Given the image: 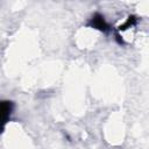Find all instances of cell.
<instances>
[{
	"label": "cell",
	"instance_id": "obj_3",
	"mask_svg": "<svg viewBox=\"0 0 149 149\" xmlns=\"http://www.w3.org/2000/svg\"><path fill=\"white\" fill-rule=\"evenodd\" d=\"M136 23V17L135 16H129L128 19H127V21L125 22V24H122V26H120V30H126L127 28H129V27H132V26H134Z\"/></svg>",
	"mask_w": 149,
	"mask_h": 149
},
{
	"label": "cell",
	"instance_id": "obj_1",
	"mask_svg": "<svg viewBox=\"0 0 149 149\" xmlns=\"http://www.w3.org/2000/svg\"><path fill=\"white\" fill-rule=\"evenodd\" d=\"M13 112V102L8 100L0 101V134L3 132L7 122L9 121L10 114Z\"/></svg>",
	"mask_w": 149,
	"mask_h": 149
},
{
	"label": "cell",
	"instance_id": "obj_2",
	"mask_svg": "<svg viewBox=\"0 0 149 149\" xmlns=\"http://www.w3.org/2000/svg\"><path fill=\"white\" fill-rule=\"evenodd\" d=\"M88 26L97 29V30H100V31H104V33H107L109 30V24L106 22L104 15H101L100 13H95L88 21Z\"/></svg>",
	"mask_w": 149,
	"mask_h": 149
}]
</instances>
